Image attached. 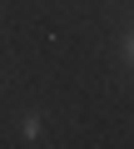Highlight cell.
<instances>
[{
  "label": "cell",
  "mask_w": 134,
  "mask_h": 149,
  "mask_svg": "<svg viewBox=\"0 0 134 149\" xmlns=\"http://www.w3.org/2000/svg\"><path fill=\"white\" fill-rule=\"evenodd\" d=\"M129 55H134V40H129Z\"/></svg>",
  "instance_id": "1"
}]
</instances>
